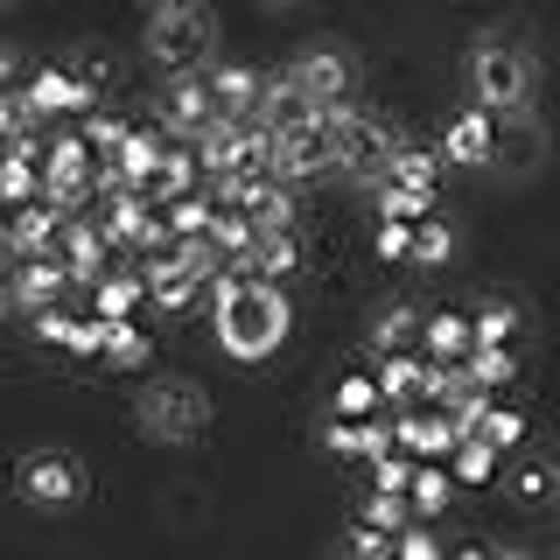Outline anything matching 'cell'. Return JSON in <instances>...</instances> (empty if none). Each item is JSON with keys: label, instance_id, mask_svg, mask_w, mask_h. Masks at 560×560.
<instances>
[{"label": "cell", "instance_id": "8d00e7d4", "mask_svg": "<svg viewBox=\"0 0 560 560\" xmlns=\"http://www.w3.org/2000/svg\"><path fill=\"white\" fill-rule=\"evenodd\" d=\"M337 413H343V420L385 413V393H378V378H372V372H350V378H337Z\"/></svg>", "mask_w": 560, "mask_h": 560}, {"label": "cell", "instance_id": "9a60e30c", "mask_svg": "<svg viewBox=\"0 0 560 560\" xmlns=\"http://www.w3.org/2000/svg\"><path fill=\"white\" fill-rule=\"evenodd\" d=\"M442 154H448V168H483L498 154V113H483V105L455 113L448 133H442Z\"/></svg>", "mask_w": 560, "mask_h": 560}, {"label": "cell", "instance_id": "277c9868", "mask_svg": "<svg viewBox=\"0 0 560 560\" xmlns=\"http://www.w3.org/2000/svg\"><path fill=\"white\" fill-rule=\"evenodd\" d=\"M133 420L154 434V442H197L210 428V399H203L197 378H154L148 393H140Z\"/></svg>", "mask_w": 560, "mask_h": 560}, {"label": "cell", "instance_id": "ac0fdd59", "mask_svg": "<svg viewBox=\"0 0 560 560\" xmlns=\"http://www.w3.org/2000/svg\"><path fill=\"white\" fill-rule=\"evenodd\" d=\"M294 84H302L315 105L358 98V70H350V57H337V49H308V57L294 63Z\"/></svg>", "mask_w": 560, "mask_h": 560}, {"label": "cell", "instance_id": "52a82bcc", "mask_svg": "<svg viewBox=\"0 0 560 560\" xmlns=\"http://www.w3.org/2000/svg\"><path fill=\"white\" fill-rule=\"evenodd\" d=\"M22 498L43 504V512H70V504H84V490H92V477H84V463L70 448H35L22 455Z\"/></svg>", "mask_w": 560, "mask_h": 560}, {"label": "cell", "instance_id": "9f6ffc18", "mask_svg": "<svg viewBox=\"0 0 560 560\" xmlns=\"http://www.w3.org/2000/svg\"><path fill=\"white\" fill-rule=\"evenodd\" d=\"M498 560H539V553H498Z\"/></svg>", "mask_w": 560, "mask_h": 560}, {"label": "cell", "instance_id": "f1b7e54d", "mask_svg": "<svg viewBox=\"0 0 560 560\" xmlns=\"http://www.w3.org/2000/svg\"><path fill=\"white\" fill-rule=\"evenodd\" d=\"M498 463H504V448L483 442V434H463V442H455V455H448L455 483H490V477H498Z\"/></svg>", "mask_w": 560, "mask_h": 560}, {"label": "cell", "instance_id": "7a4b0ae2", "mask_svg": "<svg viewBox=\"0 0 560 560\" xmlns=\"http://www.w3.org/2000/svg\"><path fill=\"white\" fill-rule=\"evenodd\" d=\"M323 127H329V140H337V168L350 175V183L378 189L385 183V162H393V148H399V133L385 127L372 105H358V98L323 105Z\"/></svg>", "mask_w": 560, "mask_h": 560}, {"label": "cell", "instance_id": "60d3db41", "mask_svg": "<svg viewBox=\"0 0 560 560\" xmlns=\"http://www.w3.org/2000/svg\"><path fill=\"white\" fill-rule=\"evenodd\" d=\"M372 469V490H399V498H407V483H413V455L407 448H385L378 463H364Z\"/></svg>", "mask_w": 560, "mask_h": 560}, {"label": "cell", "instance_id": "7c38bea8", "mask_svg": "<svg viewBox=\"0 0 560 560\" xmlns=\"http://www.w3.org/2000/svg\"><path fill=\"white\" fill-rule=\"evenodd\" d=\"M455 420L434 407V413H413V407H393V448H407L413 463H448L455 455Z\"/></svg>", "mask_w": 560, "mask_h": 560}, {"label": "cell", "instance_id": "8992f818", "mask_svg": "<svg viewBox=\"0 0 560 560\" xmlns=\"http://www.w3.org/2000/svg\"><path fill=\"white\" fill-rule=\"evenodd\" d=\"M92 175H98V154L84 148L78 127H57V133H49V154H43V197L49 203H57V210H84V203L98 197Z\"/></svg>", "mask_w": 560, "mask_h": 560}, {"label": "cell", "instance_id": "4fadbf2b", "mask_svg": "<svg viewBox=\"0 0 560 560\" xmlns=\"http://www.w3.org/2000/svg\"><path fill=\"white\" fill-rule=\"evenodd\" d=\"M8 288H14V308H22V315H35V308H57V302H63V288H70V267H63V253L14 259Z\"/></svg>", "mask_w": 560, "mask_h": 560}, {"label": "cell", "instance_id": "db71d44e", "mask_svg": "<svg viewBox=\"0 0 560 560\" xmlns=\"http://www.w3.org/2000/svg\"><path fill=\"white\" fill-rule=\"evenodd\" d=\"M8 78H14V57H0V92H8Z\"/></svg>", "mask_w": 560, "mask_h": 560}, {"label": "cell", "instance_id": "ffe728a7", "mask_svg": "<svg viewBox=\"0 0 560 560\" xmlns=\"http://www.w3.org/2000/svg\"><path fill=\"white\" fill-rule=\"evenodd\" d=\"M420 350H428L434 364H463L469 350H477V315H455V308L428 315V323H420Z\"/></svg>", "mask_w": 560, "mask_h": 560}, {"label": "cell", "instance_id": "ba28073f", "mask_svg": "<svg viewBox=\"0 0 560 560\" xmlns=\"http://www.w3.org/2000/svg\"><path fill=\"white\" fill-rule=\"evenodd\" d=\"M329 168H337V140H329L323 113L302 119V127H288V133H273V175L280 183H315V175H329Z\"/></svg>", "mask_w": 560, "mask_h": 560}, {"label": "cell", "instance_id": "91938a15", "mask_svg": "<svg viewBox=\"0 0 560 560\" xmlns=\"http://www.w3.org/2000/svg\"><path fill=\"white\" fill-rule=\"evenodd\" d=\"M343 560H358V553H343Z\"/></svg>", "mask_w": 560, "mask_h": 560}, {"label": "cell", "instance_id": "d6a6232c", "mask_svg": "<svg viewBox=\"0 0 560 560\" xmlns=\"http://www.w3.org/2000/svg\"><path fill=\"white\" fill-rule=\"evenodd\" d=\"M43 197V162H22V154H0V203H35Z\"/></svg>", "mask_w": 560, "mask_h": 560}, {"label": "cell", "instance_id": "e0dca14e", "mask_svg": "<svg viewBox=\"0 0 560 560\" xmlns=\"http://www.w3.org/2000/svg\"><path fill=\"white\" fill-rule=\"evenodd\" d=\"M329 448H337V463H378L385 448H393V413H364V420H343L329 413Z\"/></svg>", "mask_w": 560, "mask_h": 560}, {"label": "cell", "instance_id": "11a10c76", "mask_svg": "<svg viewBox=\"0 0 560 560\" xmlns=\"http://www.w3.org/2000/svg\"><path fill=\"white\" fill-rule=\"evenodd\" d=\"M14 308V288H8V280H0V315H8Z\"/></svg>", "mask_w": 560, "mask_h": 560}, {"label": "cell", "instance_id": "ee69618b", "mask_svg": "<svg viewBox=\"0 0 560 560\" xmlns=\"http://www.w3.org/2000/svg\"><path fill=\"white\" fill-rule=\"evenodd\" d=\"M372 253L393 267V259H413V224H399V218H378V232H372Z\"/></svg>", "mask_w": 560, "mask_h": 560}, {"label": "cell", "instance_id": "6da1fadb", "mask_svg": "<svg viewBox=\"0 0 560 560\" xmlns=\"http://www.w3.org/2000/svg\"><path fill=\"white\" fill-rule=\"evenodd\" d=\"M210 323H218V343L232 364H267L280 343H288L294 329V308L288 294H280V280H245L232 302L210 308Z\"/></svg>", "mask_w": 560, "mask_h": 560}, {"label": "cell", "instance_id": "94428289", "mask_svg": "<svg viewBox=\"0 0 560 560\" xmlns=\"http://www.w3.org/2000/svg\"><path fill=\"white\" fill-rule=\"evenodd\" d=\"M553 469H560V455H553Z\"/></svg>", "mask_w": 560, "mask_h": 560}, {"label": "cell", "instance_id": "e575fe53", "mask_svg": "<svg viewBox=\"0 0 560 560\" xmlns=\"http://www.w3.org/2000/svg\"><path fill=\"white\" fill-rule=\"evenodd\" d=\"M210 238H218L224 259H245V253L259 245V224L245 218V210H224V203H218V218H210Z\"/></svg>", "mask_w": 560, "mask_h": 560}, {"label": "cell", "instance_id": "d590c367", "mask_svg": "<svg viewBox=\"0 0 560 560\" xmlns=\"http://www.w3.org/2000/svg\"><path fill=\"white\" fill-rule=\"evenodd\" d=\"M358 518H364V525H378V533H407V525H413V504L399 498V490H364Z\"/></svg>", "mask_w": 560, "mask_h": 560}, {"label": "cell", "instance_id": "c3c4849f", "mask_svg": "<svg viewBox=\"0 0 560 560\" xmlns=\"http://www.w3.org/2000/svg\"><path fill=\"white\" fill-rule=\"evenodd\" d=\"M393 547H399V560H448V553H442V539H434L428 525H407Z\"/></svg>", "mask_w": 560, "mask_h": 560}, {"label": "cell", "instance_id": "f546056e", "mask_svg": "<svg viewBox=\"0 0 560 560\" xmlns=\"http://www.w3.org/2000/svg\"><path fill=\"white\" fill-rule=\"evenodd\" d=\"M463 372L477 378L483 393H504V385L518 378V358H512V343H477V350L463 358Z\"/></svg>", "mask_w": 560, "mask_h": 560}, {"label": "cell", "instance_id": "cb8c5ba5", "mask_svg": "<svg viewBox=\"0 0 560 560\" xmlns=\"http://www.w3.org/2000/svg\"><path fill=\"white\" fill-rule=\"evenodd\" d=\"M448 175V154L442 148H413V140H399L393 162H385V183H413V189H442Z\"/></svg>", "mask_w": 560, "mask_h": 560}, {"label": "cell", "instance_id": "44dd1931", "mask_svg": "<svg viewBox=\"0 0 560 560\" xmlns=\"http://www.w3.org/2000/svg\"><path fill=\"white\" fill-rule=\"evenodd\" d=\"M385 407H413L420 399V378H428V350H385V358L372 364Z\"/></svg>", "mask_w": 560, "mask_h": 560}, {"label": "cell", "instance_id": "3957f363", "mask_svg": "<svg viewBox=\"0 0 560 560\" xmlns=\"http://www.w3.org/2000/svg\"><path fill=\"white\" fill-rule=\"evenodd\" d=\"M533 63H525V49L512 43H477L469 49V105H483V113H525L533 105Z\"/></svg>", "mask_w": 560, "mask_h": 560}, {"label": "cell", "instance_id": "83f0119b", "mask_svg": "<svg viewBox=\"0 0 560 560\" xmlns=\"http://www.w3.org/2000/svg\"><path fill=\"white\" fill-rule=\"evenodd\" d=\"M448 490H455V469H448V463H413V483H407V504H413V518H434V512H448Z\"/></svg>", "mask_w": 560, "mask_h": 560}, {"label": "cell", "instance_id": "7bdbcfd3", "mask_svg": "<svg viewBox=\"0 0 560 560\" xmlns=\"http://www.w3.org/2000/svg\"><path fill=\"white\" fill-rule=\"evenodd\" d=\"M294 218H302V210H294V183H280V189H273V203H259V210H253L259 238H267V232H294Z\"/></svg>", "mask_w": 560, "mask_h": 560}, {"label": "cell", "instance_id": "d4e9b609", "mask_svg": "<svg viewBox=\"0 0 560 560\" xmlns=\"http://www.w3.org/2000/svg\"><path fill=\"white\" fill-rule=\"evenodd\" d=\"M232 267H245L253 280H288L294 267H302V245H294V232H267L245 259H232Z\"/></svg>", "mask_w": 560, "mask_h": 560}, {"label": "cell", "instance_id": "4316f807", "mask_svg": "<svg viewBox=\"0 0 560 560\" xmlns=\"http://www.w3.org/2000/svg\"><path fill=\"white\" fill-rule=\"evenodd\" d=\"M378 218H399V224H428L434 203H442V189H413V183H378Z\"/></svg>", "mask_w": 560, "mask_h": 560}, {"label": "cell", "instance_id": "f35d334b", "mask_svg": "<svg viewBox=\"0 0 560 560\" xmlns=\"http://www.w3.org/2000/svg\"><path fill=\"white\" fill-rule=\"evenodd\" d=\"M105 343H113V315H78L63 358H105Z\"/></svg>", "mask_w": 560, "mask_h": 560}, {"label": "cell", "instance_id": "680465c9", "mask_svg": "<svg viewBox=\"0 0 560 560\" xmlns=\"http://www.w3.org/2000/svg\"><path fill=\"white\" fill-rule=\"evenodd\" d=\"M273 8H288V0H273Z\"/></svg>", "mask_w": 560, "mask_h": 560}, {"label": "cell", "instance_id": "4dcf8cb0", "mask_svg": "<svg viewBox=\"0 0 560 560\" xmlns=\"http://www.w3.org/2000/svg\"><path fill=\"white\" fill-rule=\"evenodd\" d=\"M105 364H113V372H148V364H154V337H148L140 323H113Z\"/></svg>", "mask_w": 560, "mask_h": 560}, {"label": "cell", "instance_id": "5bb4252c", "mask_svg": "<svg viewBox=\"0 0 560 560\" xmlns=\"http://www.w3.org/2000/svg\"><path fill=\"white\" fill-rule=\"evenodd\" d=\"M63 218H70V210H57L49 197H35V203H14V210H8V253H14V259L57 253V238H63Z\"/></svg>", "mask_w": 560, "mask_h": 560}, {"label": "cell", "instance_id": "1f68e13d", "mask_svg": "<svg viewBox=\"0 0 560 560\" xmlns=\"http://www.w3.org/2000/svg\"><path fill=\"white\" fill-rule=\"evenodd\" d=\"M162 218H168L175 238H197V232H210V218H218V197H210V183H203V189H189V197L162 203Z\"/></svg>", "mask_w": 560, "mask_h": 560}, {"label": "cell", "instance_id": "d6986e66", "mask_svg": "<svg viewBox=\"0 0 560 560\" xmlns=\"http://www.w3.org/2000/svg\"><path fill=\"white\" fill-rule=\"evenodd\" d=\"M210 92H218L224 119H259V98H267V78L253 63H218L210 70Z\"/></svg>", "mask_w": 560, "mask_h": 560}, {"label": "cell", "instance_id": "b9f144b4", "mask_svg": "<svg viewBox=\"0 0 560 560\" xmlns=\"http://www.w3.org/2000/svg\"><path fill=\"white\" fill-rule=\"evenodd\" d=\"M518 337V308L512 302H483L477 308V343H512Z\"/></svg>", "mask_w": 560, "mask_h": 560}, {"label": "cell", "instance_id": "ab89813d", "mask_svg": "<svg viewBox=\"0 0 560 560\" xmlns=\"http://www.w3.org/2000/svg\"><path fill=\"white\" fill-rule=\"evenodd\" d=\"M448 253H455V232H448V224H413V259H420V267H448Z\"/></svg>", "mask_w": 560, "mask_h": 560}, {"label": "cell", "instance_id": "484cf974", "mask_svg": "<svg viewBox=\"0 0 560 560\" xmlns=\"http://www.w3.org/2000/svg\"><path fill=\"white\" fill-rule=\"evenodd\" d=\"M148 302V280H140V267L133 273H105L98 288H92V315H113V323H133V308Z\"/></svg>", "mask_w": 560, "mask_h": 560}, {"label": "cell", "instance_id": "2e32d148", "mask_svg": "<svg viewBox=\"0 0 560 560\" xmlns=\"http://www.w3.org/2000/svg\"><path fill=\"white\" fill-rule=\"evenodd\" d=\"M140 280H148V302L162 308V315H183V308L203 294V280L189 273L175 253H140Z\"/></svg>", "mask_w": 560, "mask_h": 560}, {"label": "cell", "instance_id": "f5cc1de1", "mask_svg": "<svg viewBox=\"0 0 560 560\" xmlns=\"http://www.w3.org/2000/svg\"><path fill=\"white\" fill-rule=\"evenodd\" d=\"M162 8H189V0H148V14H162Z\"/></svg>", "mask_w": 560, "mask_h": 560}, {"label": "cell", "instance_id": "816d5d0a", "mask_svg": "<svg viewBox=\"0 0 560 560\" xmlns=\"http://www.w3.org/2000/svg\"><path fill=\"white\" fill-rule=\"evenodd\" d=\"M448 560H498V553H483V547H455Z\"/></svg>", "mask_w": 560, "mask_h": 560}, {"label": "cell", "instance_id": "30bf717a", "mask_svg": "<svg viewBox=\"0 0 560 560\" xmlns=\"http://www.w3.org/2000/svg\"><path fill=\"white\" fill-rule=\"evenodd\" d=\"M57 253H63V267H70V280H78V288H98V280L113 273V253H119V245L105 238V224H98V218L70 210V218H63V238H57Z\"/></svg>", "mask_w": 560, "mask_h": 560}, {"label": "cell", "instance_id": "74e56055", "mask_svg": "<svg viewBox=\"0 0 560 560\" xmlns=\"http://www.w3.org/2000/svg\"><path fill=\"white\" fill-rule=\"evenodd\" d=\"M78 133H84V148H92V154H119V140L133 133V119L127 113H98V105H92V113L78 119Z\"/></svg>", "mask_w": 560, "mask_h": 560}, {"label": "cell", "instance_id": "7dc6e473", "mask_svg": "<svg viewBox=\"0 0 560 560\" xmlns=\"http://www.w3.org/2000/svg\"><path fill=\"white\" fill-rule=\"evenodd\" d=\"M28 329H35V337H43V343H70V329H78V315H63V308H35L28 315Z\"/></svg>", "mask_w": 560, "mask_h": 560}, {"label": "cell", "instance_id": "836d02e7", "mask_svg": "<svg viewBox=\"0 0 560 560\" xmlns=\"http://www.w3.org/2000/svg\"><path fill=\"white\" fill-rule=\"evenodd\" d=\"M420 323L428 315H413V308H385L378 323H372V350L385 358V350H420Z\"/></svg>", "mask_w": 560, "mask_h": 560}, {"label": "cell", "instance_id": "f6af8a7d", "mask_svg": "<svg viewBox=\"0 0 560 560\" xmlns=\"http://www.w3.org/2000/svg\"><path fill=\"white\" fill-rule=\"evenodd\" d=\"M483 442H498V448H518V442H525V413L498 399V407L483 413Z\"/></svg>", "mask_w": 560, "mask_h": 560}, {"label": "cell", "instance_id": "f907efd6", "mask_svg": "<svg viewBox=\"0 0 560 560\" xmlns=\"http://www.w3.org/2000/svg\"><path fill=\"white\" fill-rule=\"evenodd\" d=\"M28 127V113H22V98H14V92H0V148H8V140L14 133H22Z\"/></svg>", "mask_w": 560, "mask_h": 560}, {"label": "cell", "instance_id": "7402d4cb", "mask_svg": "<svg viewBox=\"0 0 560 560\" xmlns=\"http://www.w3.org/2000/svg\"><path fill=\"white\" fill-rule=\"evenodd\" d=\"M162 154H168L162 133H154V127H133L127 140H119V154H105V162L119 168V183H127V189H148L154 168H162Z\"/></svg>", "mask_w": 560, "mask_h": 560}, {"label": "cell", "instance_id": "681fc988", "mask_svg": "<svg viewBox=\"0 0 560 560\" xmlns=\"http://www.w3.org/2000/svg\"><path fill=\"white\" fill-rule=\"evenodd\" d=\"M553 477H560V469H553V463H525V469H518V477H512V490H518V498H525V504H539V498H547V490H553Z\"/></svg>", "mask_w": 560, "mask_h": 560}, {"label": "cell", "instance_id": "9c48e42d", "mask_svg": "<svg viewBox=\"0 0 560 560\" xmlns=\"http://www.w3.org/2000/svg\"><path fill=\"white\" fill-rule=\"evenodd\" d=\"M22 113H28V127H43V119H57V113H92L98 105V84L92 78H78V70H35V78L22 84Z\"/></svg>", "mask_w": 560, "mask_h": 560}, {"label": "cell", "instance_id": "603a6c76", "mask_svg": "<svg viewBox=\"0 0 560 560\" xmlns=\"http://www.w3.org/2000/svg\"><path fill=\"white\" fill-rule=\"evenodd\" d=\"M203 183H210V175H203V162H197V148H175V140H168L162 168H154V183H148V203L162 210V203L189 197V189H203Z\"/></svg>", "mask_w": 560, "mask_h": 560}, {"label": "cell", "instance_id": "8fae6325", "mask_svg": "<svg viewBox=\"0 0 560 560\" xmlns=\"http://www.w3.org/2000/svg\"><path fill=\"white\" fill-rule=\"evenodd\" d=\"M218 119V92H210V70H183L162 98V133L168 140H197Z\"/></svg>", "mask_w": 560, "mask_h": 560}, {"label": "cell", "instance_id": "6f0895ef", "mask_svg": "<svg viewBox=\"0 0 560 560\" xmlns=\"http://www.w3.org/2000/svg\"><path fill=\"white\" fill-rule=\"evenodd\" d=\"M0 238H8V203H0Z\"/></svg>", "mask_w": 560, "mask_h": 560}, {"label": "cell", "instance_id": "5b68a950", "mask_svg": "<svg viewBox=\"0 0 560 560\" xmlns=\"http://www.w3.org/2000/svg\"><path fill=\"white\" fill-rule=\"evenodd\" d=\"M210 8L203 0H189V8H162V14H148V35H140V49H148L154 63L162 70H175V78H183V70H197L203 57H210Z\"/></svg>", "mask_w": 560, "mask_h": 560}, {"label": "cell", "instance_id": "bcb514c9", "mask_svg": "<svg viewBox=\"0 0 560 560\" xmlns=\"http://www.w3.org/2000/svg\"><path fill=\"white\" fill-rule=\"evenodd\" d=\"M393 539L399 533H378V525H350V553H358V560H399V547H393Z\"/></svg>", "mask_w": 560, "mask_h": 560}]
</instances>
